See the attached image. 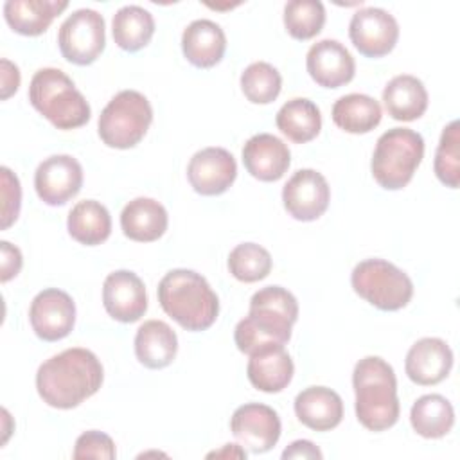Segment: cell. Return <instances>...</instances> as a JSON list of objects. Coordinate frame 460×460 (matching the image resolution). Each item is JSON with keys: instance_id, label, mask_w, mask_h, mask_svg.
<instances>
[{"instance_id": "6da1fadb", "label": "cell", "mask_w": 460, "mask_h": 460, "mask_svg": "<svg viewBox=\"0 0 460 460\" xmlns=\"http://www.w3.org/2000/svg\"><path fill=\"white\" fill-rule=\"evenodd\" d=\"M102 379L104 370L99 358L88 349L72 347L40 365L36 388L49 406L70 410L92 397Z\"/></svg>"}, {"instance_id": "7a4b0ae2", "label": "cell", "mask_w": 460, "mask_h": 460, "mask_svg": "<svg viewBox=\"0 0 460 460\" xmlns=\"http://www.w3.org/2000/svg\"><path fill=\"white\" fill-rule=\"evenodd\" d=\"M296 318V298L280 286H266L253 293L248 316L235 325V345L248 356L270 347L286 345Z\"/></svg>"}, {"instance_id": "3957f363", "label": "cell", "mask_w": 460, "mask_h": 460, "mask_svg": "<svg viewBox=\"0 0 460 460\" xmlns=\"http://www.w3.org/2000/svg\"><path fill=\"white\" fill-rule=\"evenodd\" d=\"M356 417L370 431H385L399 419L397 379L394 368L379 356L359 359L352 372Z\"/></svg>"}, {"instance_id": "277c9868", "label": "cell", "mask_w": 460, "mask_h": 460, "mask_svg": "<svg viewBox=\"0 0 460 460\" xmlns=\"http://www.w3.org/2000/svg\"><path fill=\"white\" fill-rule=\"evenodd\" d=\"M158 302L167 316L187 331L208 329L219 314V298L199 273L171 270L158 284Z\"/></svg>"}, {"instance_id": "5b68a950", "label": "cell", "mask_w": 460, "mask_h": 460, "mask_svg": "<svg viewBox=\"0 0 460 460\" xmlns=\"http://www.w3.org/2000/svg\"><path fill=\"white\" fill-rule=\"evenodd\" d=\"M29 101L58 129H75L90 120L92 110L74 81L59 68H40L29 84Z\"/></svg>"}, {"instance_id": "8992f818", "label": "cell", "mask_w": 460, "mask_h": 460, "mask_svg": "<svg viewBox=\"0 0 460 460\" xmlns=\"http://www.w3.org/2000/svg\"><path fill=\"white\" fill-rule=\"evenodd\" d=\"M424 156V138L410 128L385 131L372 155V176L386 190H399L410 183Z\"/></svg>"}, {"instance_id": "52a82bcc", "label": "cell", "mask_w": 460, "mask_h": 460, "mask_svg": "<svg viewBox=\"0 0 460 460\" xmlns=\"http://www.w3.org/2000/svg\"><path fill=\"white\" fill-rule=\"evenodd\" d=\"M153 122V108L146 95L137 90H122L104 106L97 129L108 147H135Z\"/></svg>"}, {"instance_id": "ba28073f", "label": "cell", "mask_w": 460, "mask_h": 460, "mask_svg": "<svg viewBox=\"0 0 460 460\" xmlns=\"http://www.w3.org/2000/svg\"><path fill=\"white\" fill-rule=\"evenodd\" d=\"M354 291L381 311L402 309L413 296L411 279L385 259H367L354 266Z\"/></svg>"}, {"instance_id": "9c48e42d", "label": "cell", "mask_w": 460, "mask_h": 460, "mask_svg": "<svg viewBox=\"0 0 460 460\" xmlns=\"http://www.w3.org/2000/svg\"><path fill=\"white\" fill-rule=\"evenodd\" d=\"M58 45L68 63L79 66L93 63L106 45L102 14L93 9L74 11L59 27Z\"/></svg>"}, {"instance_id": "30bf717a", "label": "cell", "mask_w": 460, "mask_h": 460, "mask_svg": "<svg viewBox=\"0 0 460 460\" xmlns=\"http://www.w3.org/2000/svg\"><path fill=\"white\" fill-rule=\"evenodd\" d=\"M349 36L359 54L381 58L394 50L399 40V25L388 11L381 7H363L352 14Z\"/></svg>"}, {"instance_id": "8fae6325", "label": "cell", "mask_w": 460, "mask_h": 460, "mask_svg": "<svg viewBox=\"0 0 460 460\" xmlns=\"http://www.w3.org/2000/svg\"><path fill=\"white\" fill-rule=\"evenodd\" d=\"M31 327L43 341L66 338L75 323V304L72 296L58 288L40 291L29 309Z\"/></svg>"}, {"instance_id": "7c38bea8", "label": "cell", "mask_w": 460, "mask_h": 460, "mask_svg": "<svg viewBox=\"0 0 460 460\" xmlns=\"http://www.w3.org/2000/svg\"><path fill=\"white\" fill-rule=\"evenodd\" d=\"M83 187V167L70 155H52L45 158L34 172L38 198L50 205H65Z\"/></svg>"}, {"instance_id": "4fadbf2b", "label": "cell", "mask_w": 460, "mask_h": 460, "mask_svg": "<svg viewBox=\"0 0 460 460\" xmlns=\"http://www.w3.org/2000/svg\"><path fill=\"white\" fill-rule=\"evenodd\" d=\"M230 429L244 449L266 453L279 442L282 426L273 408L261 402H248L234 411Z\"/></svg>"}, {"instance_id": "5bb4252c", "label": "cell", "mask_w": 460, "mask_h": 460, "mask_svg": "<svg viewBox=\"0 0 460 460\" xmlns=\"http://www.w3.org/2000/svg\"><path fill=\"white\" fill-rule=\"evenodd\" d=\"M331 189L325 176L314 169L296 171L282 189L288 214L298 221H314L329 207Z\"/></svg>"}, {"instance_id": "9a60e30c", "label": "cell", "mask_w": 460, "mask_h": 460, "mask_svg": "<svg viewBox=\"0 0 460 460\" xmlns=\"http://www.w3.org/2000/svg\"><path fill=\"white\" fill-rule=\"evenodd\" d=\"M237 176V164L223 147H205L192 155L187 165L190 187L201 196H217L230 189Z\"/></svg>"}, {"instance_id": "2e32d148", "label": "cell", "mask_w": 460, "mask_h": 460, "mask_svg": "<svg viewBox=\"0 0 460 460\" xmlns=\"http://www.w3.org/2000/svg\"><path fill=\"white\" fill-rule=\"evenodd\" d=\"M102 304L106 313L122 323L137 322L147 311V295L142 279L129 270H117L104 279Z\"/></svg>"}, {"instance_id": "e0dca14e", "label": "cell", "mask_w": 460, "mask_h": 460, "mask_svg": "<svg viewBox=\"0 0 460 460\" xmlns=\"http://www.w3.org/2000/svg\"><path fill=\"white\" fill-rule=\"evenodd\" d=\"M305 66L311 79L323 88H340L350 83L356 74L354 58L336 40H320L311 45Z\"/></svg>"}, {"instance_id": "ac0fdd59", "label": "cell", "mask_w": 460, "mask_h": 460, "mask_svg": "<svg viewBox=\"0 0 460 460\" xmlns=\"http://www.w3.org/2000/svg\"><path fill=\"white\" fill-rule=\"evenodd\" d=\"M453 367V352L440 338H422L415 341L404 361L406 376L420 386L444 381Z\"/></svg>"}, {"instance_id": "d6986e66", "label": "cell", "mask_w": 460, "mask_h": 460, "mask_svg": "<svg viewBox=\"0 0 460 460\" xmlns=\"http://www.w3.org/2000/svg\"><path fill=\"white\" fill-rule=\"evenodd\" d=\"M243 164L246 171L261 181H277L291 164L288 146L271 133H259L246 140L243 147Z\"/></svg>"}, {"instance_id": "ffe728a7", "label": "cell", "mask_w": 460, "mask_h": 460, "mask_svg": "<svg viewBox=\"0 0 460 460\" xmlns=\"http://www.w3.org/2000/svg\"><path fill=\"white\" fill-rule=\"evenodd\" d=\"M181 50L187 61L198 68L217 65L226 50L223 29L207 18L190 22L181 34Z\"/></svg>"}, {"instance_id": "44dd1931", "label": "cell", "mask_w": 460, "mask_h": 460, "mask_svg": "<svg viewBox=\"0 0 460 460\" xmlns=\"http://www.w3.org/2000/svg\"><path fill=\"white\" fill-rule=\"evenodd\" d=\"M298 420L314 431L334 429L343 419L341 397L327 386H309L295 397Z\"/></svg>"}, {"instance_id": "7402d4cb", "label": "cell", "mask_w": 460, "mask_h": 460, "mask_svg": "<svg viewBox=\"0 0 460 460\" xmlns=\"http://www.w3.org/2000/svg\"><path fill=\"white\" fill-rule=\"evenodd\" d=\"M167 210L153 198H135L120 212V228L126 237L138 243L160 239L167 230Z\"/></svg>"}, {"instance_id": "603a6c76", "label": "cell", "mask_w": 460, "mask_h": 460, "mask_svg": "<svg viewBox=\"0 0 460 460\" xmlns=\"http://www.w3.org/2000/svg\"><path fill=\"white\" fill-rule=\"evenodd\" d=\"M246 372L250 383L257 390L277 394L291 383L295 365L284 345H279L252 354Z\"/></svg>"}, {"instance_id": "cb8c5ba5", "label": "cell", "mask_w": 460, "mask_h": 460, "mask_svg": "<svg viewBox=\"0 0 460 460\" xmlns=\"http://www.w3.org/2000/svg\"><path fill=\"white\" fill-rule=\"evenodd\" d=\"M66 7V0H7L4 4V18L14 32L40 36Z\"/></svg>"}, {"instance_id": "d4e9b609", "label": "cell", "mask_w": 460, "mask_h": 460, "mask_svg": "<svg viewBox=\"0 0 460 460\" xmlns=\"http://www.w3.org/2000/svg\"><path fill=\"white\" fill-rule=\"evenodd\" d=\"M178 352L176 332L162 320L144 322L135 334L137 359L147 368H164Z\"/></svg>"}, {"instance_id": "484cf974", "label": "cell", "mask_w": 460, "mask_h": 460, "mask_svg": "<svg viewBox=\"0 0 460 460\" xmlns=\"http://www.w3.org/2000/svg\"><path fill=\"white\" fill-rule=\"evenodd\" d=\"M383 102L388 115L395 120H415L428 108V92L420 79L410 74L395 75L383 90Z\"/></svg>"}, {"instance_id": "4316f807", "label": "cell", "mask_w": 460, "mask_h": 460, "mask_svg": "<svg viewBox=\"0 0 460 460\" xmlns=\"http://www.w3.org/2000/svg\"><path fill=\"white\" fill-rule=\"evenodd\" d=\"M66 228L72 239H75L77 243L95 246L110 237L111 217L102 203L95 199H84L74 205V208L70 210Z\"/></svg>"}, {"instance_id": "83f0119b", "label": "cell", "mask_w": 460, "mask_h": 460, "mask_svg": "<svg viewBox=\"0 0 460 460\" xmlns=\"http://www.w3.org/2000/svg\"><path fill=\"white\" fill-rule=\"evenodd\" d=\"M277 128L295 144L313 140L322 129V115L318 106L304 97H295L282 104L275 117Z\"/></svg>"}, {"instance_id": "f1b7e54d", "label": "cell", "mask_w": 460, "mask_h": 460, "mask_svg": "<svg viewBox=\"0 0 460 460\" xmlns=\"http://www.w3.org/2000/svg\"><path fill=\"white\" fill-rule=\"evenodd\" d=\"M379 102L365 93H349L332 106V120L347 133H368L381 122Z\"/></svg>"}, {"instance_id": "f546056e", "label": "cell", "mask_w": 460, "mask_h": 460, "mask_svg": "<svg viewBox=\"0 0 460 460\" xmlns=\"http://www.w3.org/2000/svg\"><path fill=\"white\" fill-rule=\"evenodd\" d=\"M410 422L420 437L440 438L451 431L455 424V410L444 395L428 394L413 402Z\"/></svg>"}, {"instance_id": "4dcf8cb0", "label": "cell", "mask_w": 460, "mask_h": 460, "mask_svg": "<svg viewBox=\"0 0 460 460\" xmlns=\"http://www.w3.org/2000/svg\"><path fill=\"white\" fill-rule=\"evenodd\" d=\"M111 32L115 43L122 50L137 52L151 41L155 34V18L140 5H124L113 14Z\"/></svg>"}, {"instance_id": "1f68e13d", "label": "cell", "mask_w": 460, "mask_h": 460, "mask_svg": "<svg viewBox=\"0 0 460 460\" xmlns=\"http://www.w3.org/2000/svg\"><path fill=\"white\" fill-rule=\"evenodd\" d=\"M282 88V77L279 70L266 63L255 61L244 68L241 74V90L244 97L253 104L273 102Z\"/></svg>"}, {"instance_id": "d6a6232c", "label": "cell", "mask_w": 460, "mask_h": 460, "mask_svg": "<svg viewBox=\"0 0 460 460\" xmlns=\"http://www.w3.org/2000/svg\"><path fill=\"white\" fill-rule=\"evenodd\" d=\"M325 23V7L318 0H291L284 5V25L291 38L311 40Z\"/></svg>"}, {"instance_id": "836d02e7", "label": "cell", "mask_w": 460, "mask_h": 460, "mask_svg": "<svg viewBox=\"0 0 460 460\" xmlns=\"http://www.w3.org/2000/svg\"><path fill=\"white\" fill-rule=\"evenodd\" d=\"M228 270L241 282H259L271 271V255L261 244L243 243L230 252Z\"/></svg>"}, {"instance_id": "e575fe53", "label": "cell", "mask_w": 460, "mask_h": 460, "mask_svg": "<svg viewBox=\"0 0 460 460\" xmlns=\"http://www.w3.org/2000/svg\"><path fill=\"white\" fill-rule=\"evenodd\" d=\"M435 174L437 178L451 189L460 185V122H449L442 135L435 153Z\"/></svg>"}, {"instance_id": "d590c367", "label": "cell", "mask_w": 460, "mask_h": 460, "mask_svg": "<svg viewBox=\"0 0 460 460\" xmlns=\"http://www.w3.org/2000/svg\"><path fill=\"white\" fill-rule=\"evenodd\" d=\"M72 456L75 460H81V458L111 460V458H115V444L110 435L92 429V431H86L77 437Z\"/></svg>"}, {"instance_id": "8d00e7d4", "label": "cell", "mask_w": 460, "mask_h": 460, "mask_svg": "<svg viewBox=\"0 0 460 460\" xmlns=\"http://www.w3.org/2000/svg\"><path fill=\"white\" fill-rule=\"evenodd\" d=\"M2 174V230L9 228L20 214L22 203V187L16 174L9 167L0 169Z\"/></svg>"}, {"instance_id": "74e56055", "label": "cell", "mask_w": 460, "mask_h": 460, "mask_svg": "<svg viewBox=\"0 0 460 460\" xmlns=\"http://www.w3.org/2000/svg\"><path fill=\"white\" fill-rule=\"evenodd\" d=\"M0 253H2V273L0 280L7 282L13 277H16L22 270V253L16 246H13L7 241L0 243Z\"/></svg>"}, {"instance_id": "f35d334b", "label": "cell", "mask_w": 460, "mask_h": 460, "mask_svg": "<svg viewBox=\"0 0 460 460\" xmlns=\"http://www.w3.org/2000/svg\"><path fill=\"white\" fill-rule=\"evenodd\" d=\"M20 86V70L9 59H2V99H9Z\"/></svg>"}, {"instance_id": "ab89813d", "label": "cell", "mask_w": 460, "mask_h": 460, "mask_svg": "<svg viewBox=\"0 0 460 460\" xmlns=\"http://www.w3.org/2000/svg\"><path fill=\"white\" fill-rule=\"evenodd\" d=\"M322 451L309 440H295L282 451V458H322Z\"/></svg>"}, {"instance_id": "60d3db41", "label": "cell", "mask_w": 460, "mask_h": 460, "mask_svg": "<svg viewBox=\"0 0 460 460\" xmlns=\"http://www.w3.org/2000/svg\"><path fill=\"white\" fill-rule=\"evenodd\" d=\"M237 456V458H246V453L243 449H239V446H234V444H226L223 451H214L210 453L208 456Z\"/></svg>"}]
</instances>
